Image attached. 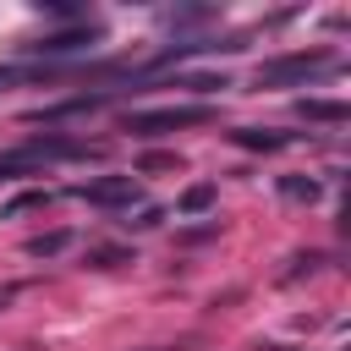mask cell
I'll list each match as a JSON object with an SVG mask.
<instances>
[{
  "label": "cell",
  "mask_w": 351,
  "mask_h": 351,
  "mask_svg": "<svg viewBox=\"0 0 351 351\" xmlns=\"http://www.w3.org/2000/svg\"><path fill=\"white\" fill-rule=\"evenodd\" d=\"M208 121H214L208 104H165V110H132V115H126V132H132V137H165V132L208 126Z\"/></svg>",
  "instance_id": "obj_2"
},
{
  "label": "cell",
  "mask_w": 351,
  "mask_h": 351,
  "mask_svg": "<svg viewBox=\"0 0 351 351\" xmlns=\"http://www.w3.org/2000/svg\"><path fill=\"white\" fill-rule=\"evenodd\" d=\"M274 186H280V197H291V203H318V192H324L318 176H280Z\"/></svg>",
  "instance_id": "obj_10"
},
{
  "label": "cell",
  "mask_w": 351,
  "mask_h": 351,
  "mask_svg": "<svg viewBox=\"0 0 351 351\" xmlns=\"http://www.w3.org/2000/svg\"><path fill=\"white\" fill-rule=\"evenodd\" d=\"M296 115H302V121L340 126V121H351V104H346V99H296Z\"/></svg>",
  "instance_id": "obj_7"
},
{
  "label": "cell",
  "mask_w": 351,
  "mask_h": 351,
  "mask_svg": "<svg viewBox=\"0 0 351 351\" xmlns=\"http://www.w3.org/2000/svg\"><path fill=\"white\" fill-rule=\"evenodd\" d=\"M159 219H165V208H159V203H148V208H143L137 219H126V225H132V230H148V225H159Z\"/></svg>",
  "instance_id": "obj_15"
},
{
  "label": "cell",
  "mask_w": 351,
  "mask_h": 351,
  "mask_svg": "<svg viewBox=\"0 0 351 351\" xmlns=\"http://www.w3.org/2000/svg\"><path fill=\"white\" fill-rule=\"evenodd\" d=\"M99 44V22H77V27H60V33H44L33 44H22V55H38V60H66V55H82Z\"/></svg>",
  "instance_id": "obj_3"
},
{
  "label": "cell",
  "mask_w": 351,
  "mask_h": 351,
  "mask_svg": "<svg viewBox=\"0 0 351 351\" xmlns=\"http://www.w3.org/2000/svg\"><path fill=\"white\" fill-rule=\"evenodd\" d=\"M318 263H324V258H318V252H307V258H291V269H285V274H280V280H285V285H291V280H302V274H313V269H318Z\"/></svg>",
  "instance_id": "obj_14"
},
{
  "label": "cell",
  "mask_w": 351,
  "mask_h": 351,
  "mask_svg": "<svg viewBox=\"0 0 351 351\" xmlns=\"http://www.w3.org/2000/svg\"><path fill=\"white\" fill-rule=\"evenodd\" d=\"M214 203H219V186H214V181H192V186L176 197V208H181V214H192V219H197V214H208Z\"/></svg>",
  "instance_id": "obj_8"
},
{
  "label": "cell",
  "mask_w": 351,
  "mask_h": 351,
  "mask_svg": "<svg viewBox=\"0 0 351 351\" xmlns=\"http://www.w3.org/2000/svg\"><path fill=\"white\" fill-rule=\"evenodd\" d=\"M236 49H247L241 38H186V44H165L159 55H154V71L159 66H176V60H186V55H236Z\"/></svg>",
  "instance_id": "obj_5"
},
{
  "label": "cell",
  "mask_w": 351,
  "mask_h": 351,
  "mask_svg": "<svg viewBox=\"0 0 351 351\" xmlns=\"http://www.w3.org/2000/svg\"><path fill=\"white\" fill-rule=\"evenodd\" d=\"M66 247H71V230H44V236H27L22 252H27V258H60Z\"/></svg>",
  "instance_id": "obj_11"
},
{
  "label": "cell",
  "mask_w": 351,
  "mask_h": 351,
  "mask_svg": "<svg viewBox=\"0 0 351 351\" xmlns=\"http://www.w3.org/2000/svg\"><path fill=\"white\" fill-rule=\"evenodd\" d=\"M71 197H82V203H99V208H132V203L143 197V186H137V176H99V181H82V186H71Z\"/></svg>",
  "instance_id": "obj_4"
},
{
  "label": "cell",
  "mask_w": 351,
  "mask_h": 351,
  "mask_svg": "<svg viewBox=\"0 0 351 351\" xmlns=\"http://www.w3.org/2000/svg\"><path fill=\"white\" fill-rule=\"evenodd\" d=\"M88 263H93V269H115V263H132V247H88Z\"/></svg>",
  "instance_id": "obj_12"
},
{
  "label": "cell",
  "mask_w": 351,
  "mask_h": 351,
  "mask_svg": "<svg viewBox=\"0 0 351 351\" xmlns=\"http://www.w3.org/2000/svg\"><path fill=\"white\" fill-rule=\"evenodd\" d=\"M148 351H176V346H148Z\"/></svg>",
  "instance_id": "obj_16"
},
{
  "label": "cell",
  "mask_w": 351,
  "mask_h": 351,
  "mask_svg": "<svg viewBox=\"0 0 351 351\" xmlns=\"http://www.w3.org/2000/svg\"><path fill=\"white\" fill-rule=\"evenodd\" d=\"M49 203H55L49 186H27V192H16V197L0 203V219H16V214H27V208H49Z\"/></svg>",
  "instance_id": "obj_9"
},
{
  "label": "cell",
  "mask_w": 351,
  "mask_h": 351,
  "mask_svg": "<svg viewBox=\"0 0 351 351\" xmlns=\"http://www.w3.org/2000/svg\"><path fill=\"white\" fill-rule=\"evenodd\" d=\"M230 143H236V148H247V154H280V148H291V143H296V132H263V126H236V132H230Z\"/></svg>",
  "instance_id": "obj_6"
},
{
  "label": "cell",
  "mask_w": 351,
  "mask_h": 351,
  "mask_svg": "<svg viewBox=\"0 0 351 351\" xmlns=\"http://www.w3.org/2000/svg\"><path fill=\"white\" fill-rule=\"evenodd\" d=\"M176 88H186V93H219V88H230L225 77H181Z\"/></svg>",
  "instance_id": "obj_13"
},
{
  "label": "cell",
  "mask_w": 351,
  "mask_h": 351,
  "mask_svg": "<svg viewBox=\"0 0 351 351\" xmlns=\"http://www.w3.org/2000/svg\"><path fill=\"white\" fill-rule=\"evenodd\" d=\"M329 71H340L335 49H296V55H274V60H263V66H258V82H269V88H291V82H313V77H329Z\"/></svg>",
  "instance_id": "obj_1"
}]
</instances>
